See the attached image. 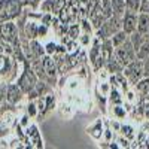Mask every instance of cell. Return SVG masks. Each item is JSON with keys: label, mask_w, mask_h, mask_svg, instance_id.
Segmentation results:
<instances>
[{"label": "cell", "mask_w": 149, "mask_h": 149, "mask_svg": "<svg viewBox=\"0 0 149 149\" xmlns=\"http://www.w3.org/2000/svg\"><path fill=\"white\" fill-rule=\"evenodd\" d=\"M66 34H67L69 37H72V39H76V40H78V37H79V34H81V24H79V21L72 22V24H67Z\"/></svg>", "instance_id": "cell-25"}, {"label": "cell", "mask_w": 149, "mask_h": 149, "mask_svg": "<svg viewBox=\"0 0 149 149\" xmlns=\"http://www.w3.org/2000/svg\"><path fill=\"white\" fill-rule=\"evenodd\" d=\"M37 81H39V78L36 76V73L34 70L31 69L30 66V61L26 60L22 63V69H21V73L18 74V78L15 79V82L19 85V88L24 91V94H29L33 88H34V85L37 84Z\"/></svg>", "instance_id": "cell-1"}, {"label": "cell", "mask_w": 149, "mask_h": 149, "mask_svg": "<svg viewBox=\"0 0 149 149\" xmlns=\"http://www.w3.org/2000/svg\"><path fill=\"white\" fill-rule=\"evenodd\" d=\"M109 76H110V73L107 72L106 67H102L100 70L95 72V79L97 81H109Z\"/></svg>", "instance_id": "cell-32"}, {"label": "cell", "mask_w": 149, "mask_h": 149, "mask_svg": "<svg viewBox=\"0 0 149 149\" xmlns=\"http://www.w3.org/2000/svg\"><path fill=\"white\" fill-rule=\"evenodd\" d=\"M5 100L12 103V104H19L26 100V94H24V91L19 88V85L17 82H8Z\"/></svg>", "instance_id": "cell-6"}, {"label": "cell", "mask_w": 149, "mask_h": 149, "mask_svg": "<svg viewBox=\"0 0 149 149\" xmlns=\"http://www.w3.org/2000/svg\"><path fill=\"white\" fill-rule=\"evenodd\" d=\"M136 90H137L139 95H146L149 94V76H143L136 85H133Z\"/></svg>", "instance_id": "cell-23"}, {"label": "cell", "mask_w": 149, "mask_h": 149, "mask_svg": "<svg viewBox=\"0 0 149 149\" xmlns=\"http://www.w3.org/2000/svg\"><path fill=\"white\" fill-rule=\"evenodd\" d=\"M143 74L149 76V57L143 60Z\"/></svg>", "instance_id": "cell-34"}, {"label": "cell", "mask_w": 149, "mask_h": 149, "mask_svg": "<svg viewBox=\"0 0 149 149\" xmlns=\"http://www.w3.org/2000/svg\"><path fill=\"white\" fill-rule=\"evenodd\" d=\"M140 3H142V0H125L127 9H131V10H136V12H139Z\"/></svg>", "instance_id": "cell-33"}, {"label": "cell", "mask_w": 149, "mask_h": 149, "mask_svg": "<svg viewBox=\"0 0 149 149\" xmlns=\"http://www.w3.org/2000/svg\"><path fill=\"white\" fill-rule=\"evenodd\" d=\"M148 57H149V39H146V37H145L142 46L139 48V51H137V58L139 60H145Z\"/></svg>", "instance_id": "cell-29"}, {"label": "cell", "mask_w": 149, "mask_h": 149, "mask_svg": "<svg viewBox=\"0 0 149 149\" xmlns=\"http://www.w3.org/2000/svg\"><path fill=\"white\" fill-rule=\"evenodd\" d=\"M124 103V93L116 88V86H112V90L107 95V106L109 104H122Z\"/></svg>", "instance_id": "cell-14"}, {"label": "cell", "mask_w": 149, "mask_h": 149, "mask_svg": "<svg viewBox=\"0 0 149 149\" xmlns=\"http://www.w3.org/2000/svg\"><path fill=\"white\" fill-rule=\"evenodd\" d=\"M115 142L118 143L119 148H125V149L131 148V140L127 139V137H124L122 134H118V136H116V137H115Z\"/></svg>", "instance_id": "cell-31"}, {"label": "cell", "mask_w": 149, "mask_h": 149, "mask_svg": "<svg viewBox=\"0 0 149 149\" xmlns=\"http://www.w3.org/2000/svg\"><path fill=\"white\" fill-rule=\"evenodd\" d=\"M119 134H122L124 137H127V139H130V140L133 142V140L136 139V134H137V128H136L134 122H124V121H122Z\"/></svg>", "instance_id": "cell-13"}, {"label": "cell", "mask_w": 149, "mask_h": 149, "mask_svg": "<svg viewBox=\"0 0 149 149\" xmlns=\"http://www.w3.org/2000/svg\"><path fill=\"white\" fill-rule=\"evenodd\" d=\"M93 39H94V34H88V33H81L79 37H78V42L81 45V48L84 49H88L93 43Z\"/></svg>", "instance_id": "cell-27"}, {"label": "cell", "mask_w": 149, "mask_h": 149, "mask_svg": "<svg viewBox=\"0 0 149 149\" xmlns=\"http://www.w3.org/2000/svg\"><path fill=\"white\" fill-rule=\"evenodd\" d=\"M31 122H33V121H31V116L27 113L26 110H22V112H19V113H18V124H19L21 127L27 128Z\"/></svg>", "instance_id": "cell-28"}, {"label": "cell", "mask_w": 149, "mask_h": 149, "mask_svg": "<svg viewBox=\"0 0 149 149\" xmlns=\"http://www.w3.org/2000/svg\"><path fill=\"white\" fill-rule=\"evenodd\" d=\"M26 130V136L31 139V143H33V149L34 148H43V140H42V136H40V131H39V127H37L36 122H31L30 125Z\"/></svg>", "instance_id": "cell-9"}, {"label": "cell", "mask_w": 149, "mask_h": 149, "mask_svg": "<svg viewBox=\"0 0 149 149\" xmlns=\"http://www.w3.org/2000/svg\"><path fill=\"white\" fill-rule=\"evenodd\" d=\"M127 39H128V33H125L124 30H119V31H116L113 36L110 37V42H112V45H113V48H118Z\"/></svg>", "instance_id": "cell-22"}, {"label": "cell", "mask_w": 149, "mask_h": 149, "mask_svg": "<svg viewBox=\"0 0 149 149\" xmlns=\"http://www.w3.org/2000/svg\"><path fill=\"white\" fill-rule=\"evenodd\" d=\"M24 110L31 116V119H37L39 116V109H37V103L36 100H27L26 98V104H24Z\"/></svg>", "instance_id": "cell-20"}, {"label": "cell", "mask_w": 149, "mask_h": 149, "mask_svg": "<svg viewBox=\"0 0 149 149\" xmlns=\"http://www.w3.org/2000/svg\"><path fill=\"white\" fill-rule=\"evenodd\" d=\"M103 131H104V118H97L86 127V134H88L91 139H94L95 142L102 140Z\"/></svg>", "instance_id": "cell-8"}, {"label": "cell", "mask_w": 149, "mask_h": 149, "mask_svg": "<svg viewBox=\"0 0 149 149\" xmlns=\"http://www.w3.org/2000/svg\"><path fill=\"white\" fill-rule=\"evenodd\" d=\"M106 119H107L109 127L113 130L116 134H119V131H121V125H122V121H119V119H116V118H106Z\"/></svg>", "instance_id": "cell-30"}, {"label": "cell", "mask_w": 149, "mask_h": 149, "mask_svg": "<svg viewBox=\"0 0 149 149\" xmlns=\"http://www.w3.org/2000/svg\"><path fill=\"white\" fill-rule=\"evenodd\" d=\"M113 57L119 61V63L125 67L128 63H131L133 60L137 58V52H136L134 46L131 45L130 39H127L125 42H124L121 46L115 48V52H113Z\"/></svg>", "instance_id": "cell-4"}, {"label": "cell", "mask_w": 149, "mask_h": 149, "mask_svg": "<svg viewBox=\"0 0 149 149\" xmlns=\"http://www.w3.org/2000/svg\"><path fill=\"white\" fill-rule=\"evenodd\" d=\"M112 3V10H113V15L122 17L124 12H125L127 6H125V0H110Z\"/></svg>", "instance_id": "cell-24"}, {"label": "cell", "mask_w": 149, "mask_h": 149, "mask_svg": "<svg viewBox=\"0 0 149 149\" xmlns=\"http://www.w3.org/2000/svg\"><path fill=\"white\" fill-rule=\"evenodd\" d=\"M30 48H31V52L34 54V57H37V58H42L46 54L43 42L40 39H31L30 40Z\"/></svg>", "instance_id": "cell-17"}, {"label": "cell", "mask_w": 149, "mask_h": 149, "mask_svg": "<svg viewBox=\"0 0 149 149\" xmlns=\"http://www.w3.org/2000/svg\"><path fill=\"white\" fill-rule=\"evenodd\" d=\"M122 30V17H118V15H112L110 18H107L100 27L95 30V36L102 40H106V39H110L116 31Z\"/></svg>", "instance_id": "cell-2"}, {"label": "cell", "mask_w": 149, "mask_h": 149, "mask_svg": "<svg viewBox=\"0 0 149 149\" xmlns=\"http://www.w3.org/2000/svg\"><path fill=\"white\" fill-rule=\"evenodd\" d=\"M128 39H130V42H131V45L134 46V49H136V52L139 51V48L142 46V43H143V40H145V34H142L140 31H133L131 34H128Z\"/></svg>", "instance_id": "cell-19"}, {"label": "cell", "mask_w": 149, "mask_h": 149, "mask_svg": "<svg viewBox=\"0 0 149 149\" xmlns=\"http://www.w3.org/2000/svg\"><path fill=\"white\" fill-rule=\"evenodd\" d=\"M137 15H139V12L125 9V12L122 15V30L125 33L131 34L133 31L137 30Z\"/></svg>", "instance_id": "cell-7"}, {"label": "cell", "mask_w": 149, "mask_h": 149, "mask_svg": "<svg viewBox=\"0 0 149 149\" xmlns=\"http://www.w3.org/2000/svg\"><path fill=\"white\" fill-rule=\"evenodd\" d=\"M79 24H81V33H88V34H94L95 33V29L91 24L90 18L88 17H84L79 19Z\"/></svg>", "instance_id": "cell-26"}, {"label": "cell", "mask_w": 149, "mask_h": 149, "mask_svg": "<svg viewBox=\"0 0 149 149\" xmlns=\"http://www.w3.org/2000/svg\"><path fill=\"white\" fill-rule=\"evenodd\" d=\"M43 46H45V52L48 55H54L58 49V39L54 37H48L46 40H43Z\"/></svg>", "instance_id": "cell-21"}, {"label": "cell", "mask_w": 149, "mask_h": 149, "mask_svg": "<svg viewBox=\"0 0 149 149\" xmlns=\"http://www.w3.org/2000/svg\"><path fill=\"white\" fill-rule=\"evenodd\" d=\"M57 110H58V113L61 118H64V119H70L73 115H74V112H76V107L73 106V103H70L67 98H63V100H60L58 104H57Z\"/></svg>", "instance_id": "cell-11"}, {"label": "cell", "mask_w": 149, "mask_h": 149, "mask_svg": "<svg viewBox=\"0 0 149 149\" xmlns=\"http://www.w3.org/2000/svg\"><path fill=\"white\" fill-rule=\"evenodd\" d=\"M0 37H2L3 40L9 42L12 46L21 45V40H19V30H18V26H17L15 19L0 22Z\"/></svg>", "instance_id": "cell-3"}, {"label": "cell", "mask_w": 149, "mask_h": 149, "mask_svg": "<svg viewBox=\"0 0 149 149\" xmlns=\"http://www.w3.org/2000/svg\"><path fill=\"white\" fill-rule=\"evenodd\" d=\"M137 31L142 34H146L149 31V14L146 12H139L137 15Z\"/></svg>", "instance_id": "cell-15"}, {"label": "cell", "mask_w": 149, "mask_h": 149, "mask_svg": "<svg viewBox=\"0 0 149 149\" xmlns=\"http://www.w3.org/2000/svg\"><path fill=\"white\" fill-rule=\"evenodd\" d=\"M45 103H46V106H45L43 113L39 116V121H42V119L48 118V116L51 115L52 112L57 109V104H58V98H57V95H55V93H54V91L45 95Z\"/></svg>", "instance_id": "cell-10"}, {"label": "cell", "mask_w": 149, "mask_h": 149, "mask_svg": "<svg viewBox=\"0 0 149 149\" xmlns=\"http://www.w3.org/2000/svg\"><path fill=\"white\" fill-rule=\"evenodd\" d=\"M106 69H107V72L112 74V73H119V72H122L124 70V66L119 63V61L115 58V57H112V58H109L107 61H106V66H104Z\"/></svg>", "instance_id": "cell-18"}, {"label": "cell", "mask_w": 149, "mask_h": 149, "mask_svg": "<svg viewBox=\"0 0 149 149\" xmlns=\"http://www.w3.org/2000/svg\"><path fill=\"white\" fill-rule=\"evenodd\" d=\"M124 74L127 76V79L130 81L131 85H136L145 74H143V60L136 58L131 63H128L125 67H124Z\"/></svg>", "instance_id": "cell-5"}, {"label": "cell", "mask_w": 149, "mask_h": 149, "mask_svg": "<svg viewBox=\"0 0 149 149\" xmlns=\"http://www.w3.org/2000/svg\"><path fill=\"white\" fill-rule=\"evenodd\" d=\"M107 115L110 118H116L119 121H124L128 118V110L125 107V104H109L107 106Z\"/></svg>", "instance_id": "cell-12"}, {"label": "cell", "mask_w": 149, "mask_h": 149, "mask_svg": "<svg viewBox=\"0 0 149 149\" xmlns=\"http://www.w3.org/2000/svg\"><path fill=\"white\" fill-rule=\"evenodd\" d=\"M113 52H115V48L112 45L110 39H106V40H102V49H100V55L107 61L109 58L113 57Z\"/></svg>", "instance_id": "cell-16"}]
</instances>
